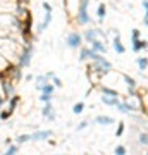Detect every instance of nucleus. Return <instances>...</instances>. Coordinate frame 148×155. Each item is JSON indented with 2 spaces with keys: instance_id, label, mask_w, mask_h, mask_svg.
<instances>
[{
  "instance_id": "nucleus-29",
  "label": "nucleus",
  "mask_w": 148,
  "mask_h": 155,
  "mask_svg": "<svg viewBox=\"0 0 148 155\" xmlns=\"http://www.w3.org/2000/svg\"><path fill=\"white\" fill-rule=\"evenodd\" d=\"M40 100H41L43 104H48L50 100H52V93H41L40 95Z\"/></svg>"
},
{
  "instance_id": "nucleus-31",
  "label": "nucleus",
  "mask_w": 148,
  "mask_h": 155,
  "mask_svg": "<svg viewBox=\"0 0 148 155\" xmlns=\"http://www.w3.org/2000/svg\"><path fill=\"white\" fill-rule=\"evenodd\" d=\"M12 112H14V110H11V109H7V110H4L2 114H0V119H9V117L12 116Z\"/></svg>"
},
{
  "instance_id": "nucleus-9",
  "label": "nucleus",
  "mask_w": 148,
  "mask_h": 155,
  "mask_svg": "<svg viewBox=\"0 0 148 155\" xmlns=\"http://www.w3.org/2000/svg\"><path fill=\"white\" fill-rule=\"evenodd\" d=\"M95 122L100 124V126H109V124H114V117H110V116H98L97 119H95Z\"/></svg>"
},
{
  "instance_id": "nucleus-25",
  "label": "nucleus",
  "mask_w": 148,
  "mask_h": 155,
  "mask_svg": "<svg viewBox=\"0 0 148 155\" xmlns=\"http://www.w3.org/2000/svg\"><path fill=\"white\" fill-rule=\"evenodd\" d=\"M17 150H19V147H17V145H9V147H7V150H5V153L7 155H14V153H17Z\"/></svg>"
},
{
  "instance_id": "nucleus-3",
  "label": "nucleus",
  "mask_w": 148,
  "mask_h": 155,
  "mask_svg": "<svg viewBox=\"0 0 148 155\" xmlns=\"http://www.w3.org/2000/svg\"><path fill=\"white\" fill-rule=\"evenodd\" d=\"M31 57H33V43L29 41V43L22 45V52L19 54L17 64H19L21 67H28L29 64H31Z\"/></svg>"
},
{
  "instance_id": "nucleus-2",
  "label": "nucleus",
  "mask_w": 148,
  "mask_h": 155,
  "mask_svg": "<svg viewBox=\"0 0 148 155\" xmlns=\"http://www.w3.org/2000/svg\"><path fill=\"white\" fill-rule=\"evenodd\" d=\"M88 5L90 0H79L77 2V14H76V21L77 24H88L90 22V14H88Z\"/></svg>"
},
{
  "instance_id": "nucleus-34",
  "label": "nucleus",
  "mask_w": 148,
  "mask_h": 155,
  "mask_svg": "<svg viewBox=\"0 0 148 155\" xmlns=\"http://www.w3.org/2000/svg\"><path fill=\"white\" fill-rule=\"evenodd\" d=\"M115 153H117V155H124V153H126V147H122V145L115 147Z\"/></svg>"
},
{
  "instance_id": "nucleus-30",
  "label": "nucleus",
  "mask_w": 148,
  "mask_h": 155,
  "mask_svg": "<svg viewBox=\"0 0 148 155\" xmlns=\"http://www.w3.org/2000/svg\"><path fill=\"white\" fill-rule=\"evenodd\" d=\"M122 133H124V122H119V126L115 129V136H122Z\"/></svg>"
},
{
  "instance_id": "nucleus-23",
  "label": "nucleus",
  "mask_w": 148,
  "mask_h": 155,
  "mask_svg": "<svg viewBox=\"0 0 148 155\" xmlns=\"http://www.w3.org/2000/svg\"><path fill=\"white\" fill-rule=\"evenodd\" d=\"M17 102H19V97H16V95H12L11 98H9V109H11V110H14V109H16Z\"/></svg>"
},
{
  "instance_id": "nucleus-17",
  "label": "nucleus",
  "mask_w": 148,
  "mask_h": 155,
  "mask_svg": "<svg viewBox=\"0 0 148 155\" xmlns=\"http://www.w3.org/2000/svg\"><path fill=\"white\" fill-rule=\"evenodd\" d=\"M138 67H140V71H146V67H148L146 57H140V59H138Z\"/></svg>"
},
{
  "instance_id": "nucleus-26",
  "label": "nucleus",
  "mask_w": 148,
  "mask_h": 155,
  "mask_svg": "<svg viewBox=\"0 0 148 155\" xmlns=\"http://www.w3.org/2000/svg\"><path fill=\"white\" fill-rule=\"evenodd\" d=\"M141 98V105H143V110H148V91L145 95H141L140 97Z\"/></svg>"
},
{
  "instance_id": "nucleus-35",
  "label": "nucleus",
  "mask_w": 148,
  "mask_h": 155,
  "mask_svg": "<svg viewBox=\"0 0 148 155\" xmlns=\"http://www.w3.org/2000/svg\"><path fill=\"white\" fill-rule=\"evenodd\" d=\"M140 38V29H133L131 31V40H138Z\"/></svg>"
},
{
  "instance_id": "nucleus-27",
  "label": "nucleus",
  "mask_w": 148,
  "mask_h": 155,
  "mask_svg": "<svg viewBox=\"0 0 148 155\" xmlns=\"http://www.w3.org/2000/svg\"><path fill=\"white\" fill-rule=\"evenodd\" d=\"M122 78H124V81L127 83V86H133V88H136V81H134V79H133L131 76H127V74H124Z\"/></svg>"
},
{
  "instance_id": "nucleus-16",
  "label": "nucleus",
  "mask_w": 148,
  "mask_h": 155,
  "mask_svg": "<svg viewBox=\"0 0 148 155\" xmlns=\"http://www.w3.org/2000/svg\"><path fill=\"white\" fill-rule=\"evenodd\" d=\"M54 90H55V86H54V84L45 83L43 86L40 88V93H52V95H54Z\"/></svg>"
},
{
  "instance_id": "nucleus-1",
  "label": "nucleus",
  "mask_w": 148,
  "mask_h": 155,
  "mask_svg": "<svg viewBox=\"0 0 148 155\" xmlns=\"http://www.w3.org/2000/svg\"><path fill=\"white\" fill-rule=\"evenodd\" d=\"M90 71H95V72H100L102 76H105L107 72L112 71V66H110V62L105 59V57H102V54H100L95 61H91V66H90Z\"/></svg>"
},
{
  "instance_id": "nucleus-32",
  "label": "nucleus",
  "mask_w": 148,
  "mask_h": 155,
  "mask_svg": "<svg viewBox=\"0 0 148 155\" xmlns=\"http://www.w3.org/2000/svg\"><path fill=\"white\" fill-rule=\"evenodd\" d=\"M50 79L54 81V86H57V88H61V86H62V81H61V79H59L57 76H55V74H54L52 78H50Z\"/></svg>"
},
{
  "instance_id": "nucleus-6",
  "label": "nucleus",
  "mask_w": 148,
  "mask_h": 155,
  "mask_svg": "<svg viewBox=\"0 0 148 155\" xmlns=\"http://www.w3.org/2000/svg\"><path fill=\"white\" fill-rule=\"evenodd\" d=\"M2 90H4V98L9 100L14 95V86H12L7 79H2Z\"/></svg>"
},
{
  "instance_id": "nucleus-28",
  "label": "nucleus",
  "mask_w": 148,
  "mask_h": 155,
  "mask_svg": "<svg viewBox=\"0 0 148 155\" xmlns=\"http://www.w3.org/2000/svg\"><path fill=\"white\" fill-rule=\"evenodd\" d=\"M16 141H17V145H22V143H26V141H29V134H19Z\"/></svg>"
},
{
  "instance_id": "nucleus-4",
  "label": "nucleus",
  "mask_w": 148,
  "mask_h": 155,
  "mask_svg": "<svg viewBox=\"0 0 148 155\" xmlns=\"http://www.w3.org/2000/svg\"><path fill=\"white\" fill-rule=\"evenodd\" d=\"M66 43L69 48H79L83 43V36L77 31H72V33L67 35V38H66Z\"/></svg>"
},
{
  "instance_id": "nucleus-15",
  "label": "nucleus",
  "mask_w": 148,
  "mask_h": 155,
  "mask_svg": "<svg viewBox=\"0 0 148 155\" xmlns=\"http://www.w3.org/2000/svg\"><path fill=\"white\" fill-rule=\"evenodd\" d=\"M21 69H22V67L19 66V64L12 67V71H11V72H12V78H14V81H19V79H21V76H22Z\"/></svg>"
},
{
  "instance_id": "nucleus-39",
  "label": "nucleus",
  "mask_w": 148,
  "mask_h": 155,
  "mask_svg": "<svg viewBox=\"0 0 148 155\" xmlns=\"http://www.w3.org/2000/svg\"><path fill=\"white\" fill-rule=\"evenodd\" d=\"M143 22H145V24L148 26V19H145V17H143Z\"/></svg>"
},
{
  "instance_id": "nucleus-19",
  "label": "nucleus",
  "mask_w": 148,
  "mask_h": 155,
  "mask_svg": "<svg viewBox=\"0 0 148 155\" xmlns=\"http://www.w3.org/2000/svg\"><path fill=\"white\" fill-rule=\"evenodd\" d=\"M47 79H48V78H47V74H45V76H36V84H35V86H36V90H38V91H40V88L47 83Z\"/></svg>"
},
{
  "instance_id": "nucleus-33",
  "label": "nucleus",
  "mask_w": 148,
  "mask_h": 155,
  "mask_svg": "<svg viewBox=\"0 0 148 155\" xmlns=\"http://www.w3.org/2000/svg\"><path fill=\"white\" fill-rule=\"evenodd\" d=\"M140 145H148V134L145 133L140 134Z\"/></svg>"
},
{
  "instance_id": "nucleus-24",
  "label": "nucleus",
  "mask_w": 148,
  "mask_h": 155,
  "mask_svg": "<svg viewBox=\"0 0 148 155\" xmlns=\"http://www.w3.org/2000/svg\"><path fill=\"white\" fill-rule=\"evenodd\" d=\"M102 91H104V95H112V97H119V93H117L115 90L107 88V86H102Z\"/></svg>"
},
{
  "instance_id": "nucleus-14",
  "label": "nucleus",
  "mask_w": 148,
  "mask_h": 155,
  "mask_svg": "<svg viewBox=\"0 0 148 155\" xmlns=\"http://www.w3.org/2000/svg\"><path fill=\"white\" fill-rule=\"evenodd\" d=\"M102 102H104L105 105H114L119 102V98L117 97H112V95H104V98H102Z\"/></svg>"
},
{
  "instance_id": "nucleus-37",
  "label": "nucleus",
  "mask_w": 148,
  "mask_h": 155,
  "mask_svg": "<svg viewBox=\"0 0 148 155\" xmlns=\"http://www.w3.org/2000/svg\"><path fill=\"white\" fill-rule=\"evenodd\" d=\"M43 11H45V12H48V11H52V7H50L48 4H47V2H43Z\"/></svg>"
},
{
  "instance_id": "nucleus-8",
  "label": "nucleus",
  "mask_w": 148,
  "mask_h": 155,
  "mask_svg": "<svg viewBox=\"0 0 148 155\" xmlns=\"http://www.w3.org/2000/svg\"><path fill=\"white\" fill-rule=\"evenodd\" d=\"M50 21H52V11L45 12V19H43V22H40V24H38V31H40V33L47 29V26L50 24Z\"/></svg>"
},
{
  "instance_id": "nucleus-21",
  "label": "nucleus",
  "mask_w": 148,
  "mask_h": 155,
  "mask_svg": "<svg viewBox=\"0 0 148 155\" xmlns=\"http://www.w3.org/2000/svg\"><path fill=\"white\" fill-rule=\"evenodd\" d=\"M83 110H84V104L83 102H77V104H74V107H72V112L74 114H83Z\"/></svg>"
},
{
  "instance_id": "nucleus-10",
  "label": "nucleus",
  "mask_w": 148,
  "mask_h": 155,
  "mask_svg": "<svg viewBox=\"0 0 148 155\" xmlns=\"http://www.w3.org/2000/svg\"><path fill=\"white\" fill-rule=\"evenodd\" d=\"M133 41V52H140V50H143V48H146L148 47V43L145 41V40H131Z\"/></svg>"
},
{
  "instance_id": "nucleus-5",
  "label": "nucleus",
  "mask_w": 148,
  "mask_h": 155,
  "mask_svg": "<svg viewBox=\"0 0 148 155\" xmlns=\"http://www.w3.org/2000/svg\"><path fill=\"white\" fill-rule=\"evenodd\" d=\"M52 136V131H36V133L29 134V141H41V140H47Z\"/></svg>"
},
{
  "instance_id": "nucleus-13",
  "label": "nucleus",
  "mask_w": 148,
  "mask_h": 155,
  "mask_svg": "<svg viewBox=\"0 0 148 155\" xmlns=\"http://www.w3.org/2000/svg\"><path fill=\"white\" fill-rule=\"evenodd\" d=\"M114 50L117 54H124V52H126V48H124V45H122V41H121V36H115L114 38Z\"/></svg>"
},
{
  "instance_id": "nucleus-22",
  "label": "nucleus",
  "mask_w": 148,
  "mask_h": 155,
  "mask_svg": "<svg viewBox=\"0 0 148 155\" xmlns=\"http://www.w3.org/2000/svg\"><path fill=\"white\" fill-rule=\"evenodd\" d=\"M88 57H90V48H86V47H83L81 48V54H79V61H88Z\"/></svg>"
},
{
  "instance_id": "nucleus-20",
  "label": "nucleus",
  "mask_w": 148,
  "mask_h": 155,
  "mask_svg": "<svg viewBox=\"0 0 148 155\" xmlns=\"http://www.w3.org/2000/svg\"><path fill=\"white\" fill-rule=\"evenodd\" d=\"M105 12H107V9H105V4H100V5H98V9H97V16H98V19H100V21H104Z\"/></svg>"
},
{
  "instance_id": "nucleus-36",
  "label": "nucleus",
  "mask_w": 148,
  "mask_h": 155,
  "mask_svg": "<svg viewBox=\"0 0 148 155\" xmlns=\"http://www.w3.org/2000/svg\"><path fill=\"white\" fill-rule=\"evenodd\" d=\"M86 126H88V122H86V121H83V122H79V124H77L76 129H77V131H83V129H84Z\"/></svg>"
},
{
  "instance_id": "nucleus-11",
  "label": "nucleus",
  "mask_w": 148,
  "mask_h": 155,
  "mask_svg": "<svg viewBox=\"0 0 148 155\" xmlns=\"http://www.w3.org/2000/svg\"><path fill=\"white\" fill-rule=\"evenodd\" d=\"M90 43H91V48L97 50L98 54H105V45L102 43V41H100L98 38H95L93 41H90Z\"/></svg>"
},
{
  "instance_id": "nucleus-38",
  "label": "nucleus",
  "mask_w": 148,
  "mask_h": 155,
  "mask_svg": "<svg viewBox=\"0 0 148 155\" xmlns=\"http://www.w3.org/2000/svg\"><path fill=\"white\" fill-rule=\"evenodd\" d=\"M4 102H5V98H4V97H0V107L4 105Z\"/></svg>"
},
{
  "instance_id": "nucleus-12",
  "label": "nucleus",
  "mask_w": 148,
  "mask_h": 155,
  "mask_svg": "<svg viewBox=\"0 0 148 155\" xmlns=\"http://www.w3.org/2000/svg\"><path fill=\"white\" fill-rule=\"evenodd\" d=\"M98 35H100L98 29H86V33H84V40L90 43V41H93L95 38H98Z\"/></svg>"
},
{
  "instance_id": "nucleus-18",
  "label": "nucleus",
  "mask_w": 148,
  "mask_h": 155,
  "mask_svg": "<svg viewBox=\"0 0 148 155\" xmlns=\"http://www.w3.org/2000/svg\"><path fill=\"white\" fill-rule=\"evenodd\" d=\"M115 107H117V110L122 112V114H131L129 107H127L126 104H122V102H117V104H115Z\"/></svg>"
},
{
  "instance_id": "nucleus-7",
  "label": "nucleus",
  "mask_w": 148,
  "mask_h": 155,
  "mask_svg": "<svg viewBox=\"0 0 148 155\" xmlns=\"http://www.w3.org/2000/svg\"><path fill=\"white\" fill-rule=\"evenodd\" d=\"M43 117H47V119H50V121H55V110H54V107H52V104H45L43 107Z\"/></svg>"
}]
</instances>
